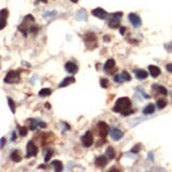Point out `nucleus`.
<instances>
[{
    "label": "nucleus",
    "mask_w": 172,
    "mask_h": 172,
    "mask_svg": "<svg viewBox=\"0 0 172 172\" xmlns=\"http://www.w3.org/2000/svg\"><path fill=\"white\" fill-rule=\"evenodd\" d=\"M107 158L109 157H105V156H98L97 158H96V160H95V165L97 166L98 168H104L107 165Z\"/></svg>",
    "instance_id": "4468645a"
},
{
    "label": "nucleus",
    "mask_w": 172,
    "mask_h": 172,
    "mask_svg": "<svg viewBox=\"0 0 172 172\" xmlns=\"http://www.w3.org/2000/svg\"><path fill=\"white\" fill-rule=\"evenodd\" d=\"M38 152V148L35 146V143L33 142L32 140H30L27 145V154H26V157L27 158H30V157H33L35 156Z\"/></svg>",
    "instance_id": "0eeeda50"
},
{
    "label": "nucleus",
    "mask_w": 172,
    "mask_h": 172,
    "mask_svg": "<svg viewBox=\"0 0 172 172\" xmlns=\"http://www.w3.org/2000/svg\"><path fill=\"white\" fill-rule=\"evenodd\" d=\"M16 139V133L13 132V134H12V140H15Z\"/></svg>",
    "instance_id": "4c0bfd02"
},
{
    "label": "nucleus",
    "mask_w": 172,
    "mask_h": 172,
    "mask_svg": "<svg viewBox=\"0 0 172 172\" xmlns=\"http://www.w3.org/2000/svg\"><path fill=\"white\" fill-rule=\"evenodd\" d=\"M129 20L130 22L133 24L134 28H139L142 24V21H141V18L139 17V15H137L136 13H130L129 14Z\"/></svg>",
    "instance_id": "9d476101"
},
{
    "label": "nucleus",
    "mask_w": 172,
    "mask_h": 172,
    "mask_svg": "<svg viewBox=\"0 0 172 172\" xmlns=\"http://www.w3.org/2000/svg\"><path fill=\"white\" fill-rule=\"evenodd\" d=\"M119 30H120V34L121 35H125V32H127V28H125V27H120Z\"/></svg>",
    "instance_id": "473e14b6"
},
{
    "label": "nucleus",
    "mask_w": 172,
    "mask_h": 172,
    "mask_svg": "<svg viewBox=\"0 0 172 172\" xmlns=\"http://www.w3.org/2000/svg\"><path fill=\"white\" fill-rule=\"evenodd\" d=\"M122 13L118 12V13H113L109 16V27L112 29H117L120 27V18H121Z\"/></svg>",
    "instance_id": "7ed1b4c3"
},
{
    "label": "nucleus",
    "mask_w": 172,
    "mask_h": 172,
    "mask_svg": "<svg viewBox=\"0 0 172 172\" xmlns=\"http://www.w3.org/2000/svg\"><path fill=\"white\" fill-rule=\"evenodd\" d=\"M9 11L6 9H2L1 10V26H0V29L2 30L4 29V27L6 26V17H8Z\"/></svg>",
    "instance_id": "a211bd4d"
},
{
    "label": "nucleus",
    "mask_w": 172,
    "mask_h": 172,
    "mask_svg": "<svg viewBox=\"0 0 172 172\" xmlns=\"http://www.w3.org/2000/svg\"><path fill=\"white\" fill-rule=\"evenodd\" d=\"M166 68H167V70L169 72H172V64H168L167 66H166Z\"/></svg>",
    "instance_id": "72a5a7b5"
},
{
    "label": "nucleus",
    "mask_w": 172,
    "mask_h": 172,
    "mask_svg": "<svg viewBox=\"0 0 172 172\" xmlns=\"http://www.w3.org/2000/svg\"><path fill=\"white\" fill-rule=\"evenodd\" d=\"M153 88H156L157 91H158L159 94H162V95H164V96L168 95L167 88L164 87V86H162V85H153Z\"/></svg>",
    "instance_id": "4be33fe9"
},
{
    "label": "nucleus",
    "mask_w": 172,
    "mask_h": 172,
    "mask_svg": "<svg viewBox=\"0 0 172 172\" xmlns=\"http://www.w3.org/2000/svg\"><path fill=\"white\" fill-rule=\"evenodd\" d=\"M131 106H132V101L130 100V98H127V97H122V98H119L116 101L113 111H114L115 113H120V114H121L122 112L127 111V109H130Z\"/></svg>",
    "instance_id": "f257e3e1"
},
{
    "label": "nucleus",
    "mask_w": 172,
    "mask_h": 172,
    "mask_svg": "<svg viewBox=\"0 0 172 172\" xmlns=\"http://www.w3.org/2000/svg\"><path fill=\"white\" fill-rule=\"evenodd\" d=\"M52 166L54 167V170L55 171H62L63 170V163L61 162V160H53L52 162Z\"/></svg>",
    "instance_id": "412c9836"
},
{
    "label": "nucleus",
    "mask_w": 172,
    "mask_h": 172,
    "mask_svg": "<svg viewBox=\"0 0 172 172\" xmlns=\"http://www.w3.org/2000/svg\"><path fill=\"white\" fill-rule=\"evenodd\" d=\"M104 71L107 72L109 74H114L115 72L117 71V67H116V63H115V60L113 58H109L105 62L104 64Z\"/></svg>",
    "instance_id": "423d86ee"
},
{
    "label": "nucleus",
    "mask_w": 172,
    "mask_h": 172,
    "mask_svg": "<svg viewBox=\"0 0 172 172\" xmlns=\"http://www.w3.org/2000/svg\"><path fill=\"white\" fill-rule=\"evenodd\" d=\"M106 156L109 157V159H114L116 156V153H115V150L113 147H109L107 150H106Z\"/></svg>",
    "instance_id": "5701e85b"
},
{
    "label": "nucleus",
    "mask_w": 172,
    "mask_h": 172,
    "mask_svg": "<svg viewBox=\"0 0 172 172\" xmlns=\"http://www.w3.org/2000/svg\"><path fill=\"white\" fill-rule=\"evenodd\" d=\"M109 135H111V137L113 138L114 140L118 141L123 137V132H122L121 130H119V129H117V127H113V129L109 131Z\"/></svg>",
    "instance_id": "f8f14e48"
},
{
    "label": "nucleus",
    "mask_w": 172,
    "mask_h": 172,
    "mask_svg": "<svg viewBox=\"0 0 172 172\" xmlns=\"http://www.w3.org/2000/svg\"><path fill=\"white\" fill-rule=\"evenodd\" d=\"M154 112H155V106H154V104L150 103L143 109L142 113H143V115H151V114H153Z\"/></svg>",
    "instance_id": "6ab92c4d"
},
{
    "label": "nucleus",
    "mask_w": 172,
    "mask_h": 172,
    "mask_svg": "<svg viewBox=\"0 0 172 172\" xmlns=\"http://www.w3.org/2000/svg\"><path fill=\"white\" fill-rule=\"evenodd\" d=\"M45 107H46V109H51V104L47 102V103H45Z\"/></svg>",
    "instance_id": "e433bc0d"
},
{
    "label": "nucleus",
    "mask_w": 172,
    "mask_h": 172,
    "mask_svg": "<svg viewBox=\"0 0 172 172\" xmlns=\"http://www.w3.org/2000/svg\"><path fill=\"white\" fill-rule=\"evenodd\" d=\"M18 129H19V135L21 137H26L28 135V129L26 127H19Z\"/></svg>",
    "instance_id": "bb28decb"
},
{
    "label": "nucleus",
    "mask_w": 172,
    "mask_h": 172,
    "mask_svg": "<svg viewBox=\"0 0 172 172\" xmlns=\"http://www.w3.org/2000/svg\"><path fill=\"white\" fill-rule=\"evenodd\" d=\"M51 93H52V90L50 88H42V89L40 90L38 96H40V97H48V96L51 95Z\"/></svg>",
    "instance_id": "b1692460"
},
{
    "label": "nucleus",
    "mask_w": 172,
    "mask_h": 172,
    "mask_svg": "<svg viewBox=\"0 0 172 172\" xmlns=\"http://www.w3.org/2000/svg\"><path fill=\"white\" fill-rule=\"evenodd\" d=\"M5 141H6V139H5V137H2V138H1V149H2L3 147H4Z\"/></svg>",
    "instance_id": "f704fd0d"
},
{
    "label": "nucleus",
    "mask_w": 172,
    "mask_h": 172,
    "mask_svg": "<svg viewBox=\"0 0 172 172\" xmlns=\"http://www.w3.org/2000/svg\"><path fill=\"white\" fill-rule=\"evenodd\" d=\"M100 85L102 88H107L109 87V80L105 79V78H102L100 80Z\"/></svg>",
    "instance_id": "cd10ccee"
},
{
    "label": "nucleus",
    "mask_w": 172,
    "mask_h": 172,
    "mask_svg": "<svg viewBox=\"0 0 172 172\" xmlns=\"http://www.w3.org/2000/svg\"><path fill=\"white\" fill-rule=\"evenodd\" d=\"M65 69H66L67 72H69V73H71V74L77 73L78 70H79L78 65L76 63H73V62H67V63L65 64Z\"/></svg>",
    "instance_id": "ddd939ff"
},
{
    "label": "nucleus",
    "mask_w": 172,
    "mask_h": 172,
    "mask_svg": "<svg viewBox=\"0 0 172 172\" xmlns=\"http://www.w3.org/2000/svg\"><path fill=\"white\" fill-rule=\"evenodd\" d=\"M11 158H12V160L15 163L21 162V156H20V154H19L18 150H14V151L12 152V154H11Z\"/></svg>",
    "instance_id": "aec40b11"
},
{
    "label": "nucleus",
    "mask_w": 172,
    "mask_h": 172,
    "mask_svg": "<svg viewBox=\"0 0 172 172\" xmlns=\"http://www.w3.org/2000/svg\"><path fill=\"white\" fill-rule=\"evenodd\" d=\"M103 40H104V42H111V37H109V35H104Z\"/></svg>",
    "instance_id": "c9c22d12"
},
{
    "label": "nucleus",
    "mask_w": 172,
    "mask_h": 172,
    "mask_svg": "<svg viewBox=\"0 0 172 172\" xmlns=\"http://www.w3.org/2000/svg\"><path fill=\"white\" fill-rule=\"evenodd\" d=\"M149 72L153 78H157L159 74L162 73V70H160L159 67L155 66V65H149Z\"/></svg>",
    "instance_id": "dca6fc26"
},
{
    "label": "nucleus",
    "mask_w": 172,
    "mask_h": 172,
    "mask_svg": "<svg viewBox=\"0 0 172 172\" xmlns=\"http://www.w3.org/2000/svg\"><path fill=\"white\" fill-rule=\"evenodd\" d=\"M81 141H82V145L85 148H89L94 143V136L91 134V132L87 131V132L85 133L84 135L82 136V138H81Z\"/></svg>",
    "instance_id": "6e6552de"
},
{
    "label": "nucleus",
    "mask_w": 172,
    "mask_h": 172,
    "mask_svg": "<svg viewBox=\"0 0 172 172\" xmlns=\"http://www.w3.org/2000/svg\"><path fill=\"white\" fill-rule=\"evenodd\" d=\"M8 104H9V107H10V109H11V112L12 113H15V111H16V105H15V102L13 101V99L12 98H8Z\"/></svg>",
    "instance_id": "a878e982"
},
{
    "label": "nucleus",
    "mask_w": 172,
    "mask_h": 172,
    "mask_svg": "<svg viewBox=\"0 0 172 172\" xmlns=\"http://www.w3.org/2000/svg\"><path fill=\"white\" fill-rule=\"evenodd\" d=\"M91 14H93L95 17L99 19H106L107 18V13H106V11H104L102 8H96L91 11Z\"/></svg>",
    "instance_id": "9b49d317"
},
{
    "label": "nucleus",
    "mask_w": 172,
    "mask_h": 172,
    "mask_svg": "<svg viewBox=\"0 0 172 172\" xmlns=\"http://www.w3.org/2000/svg\"><path fill=\"white\" fill-rule=\"evenodd\" d=\"M84 42L85 45H86V47L88 49H91V50L97 48V46H98V44H97V36H96V34L93 33V32H88L87 34H85Z\"/></svg>",
    "instance_id": "f03ea898"
},
{
    "label": "nucleus",
    "mask_w": 172,
    "mask_h": 172,
    "mask_svg": "<svg viewBox=\"0 0 172 172\" xmlns=\"http://www.w3.org/2000/svg\"><path fill=\"white\" fill-rule=\"evenodd\" d=\"M156 106L159 109H165V107L167 106V101L165 100V99H158V100L156 101Z\"/></svg>",
    "instance_id": "393cba45"
},
{
    "label": "nucleus",
    "mask_w": 172,
    "mask_h": 172,
    "mask_svg": "<svg viewBox=\"0 0 172 172\" xmlns=\"http://www.w3.org/2000/svg\"><path fill=\"white\" fill-rule=\"evenodd\" d=\"M134 73H135V77L137 78L139 81L147 79L149 76V73L145 70V69H135V70H134Z\"/></svg>",
    "instance_id": "2eb2a0df"
},
{
    "label": "nucleus",
    "mask_w": 172,
    "mask_h": 172,
    "mask_svg": "<svg viewBox=\"0 0 172 172\" xmlns=\"http://www.w3.org/2000/svg\"><path fill=\"white\" fill-rule=\"evenodd\" d=\"M132 78H131L130 73H127V71H122L120 74H116L114 76V81L117 83H123V82H129L131 81Z\"/></svg>",
    "instance_id": "1a4fd4ad"
},
{
    "label": "nucleus",
    "mask_w": 172,
    "mask_h": 172,
    "mask_svg": "<svg viewBox=\"0 0 172 172\" xmlns=\"http://www.w3.org/2000/svg\"><path fill=\"white\" fill-rule=\"evenodd\" d=\"M132 114H134V109H127V111L122 112V113H121V115L123 117H127V116H129V115H132Z\"/></svg>",
    "instance_id": "7c9ffc66"
},
{
    "label": "nucleus",
    "mask_w": 172,
    "mask_h": 172,
    "mask_svg": "<svg viewBox=\"0 0 172 172\" xmlns=\"http://www.w3.org/2000/svg\"><path fill=\"white\" fill-rule=\"evenodd\" d=\"M71 2H73V3H77V2H78V0H71Z\"/></svg>",
    "instance_id": "ea45409f"
},
{
    "label": "nucleus",
    "mask_w": 172,
    "mask_h": 172,
    "mask_svg": "<svg viewBox=\"0 0 172 172\" xmlns=\"http://www.w3.org/2000/svg\"><path fill=\"white\" fill-rule=\"evenodd\" d=\"M19 80H20V76H19L18 72L14 71V70H10L5 76L4 82L6 84H14V83H18Z\"/></svg>",
    "instance_id": "20e7f679"
},
{
    "label": "nucleus",
    "mask_w": 172,
    "mask_h": 172,
    "mask_svg": "<svg viewBox=\"0 0 172 172\" xmlns=\"http://www.w3.org/2000/svg\"><path fill=\"white\" fill-rule=\"evenodd\" d=\"M52 154H53V150H51V149H49L47 152V154H46V156H45V162L48 163L49 160H50L51 156H52Z\"/></svg>",
    "instance_id": "c756f323"
},
{
    "label": "nucleus",
    "mask_w": 172,
    "mask_h": 172,
    "mask_svg": "<svg viewBox=\"0 0 172 172\" xmlns=\"http://www.w3.org/2000/svg\"><path fill=\"white\" fill-rule=\"evenodd\" d=\"M76 82V79H74L73 77H67L65 78V79L62 81L60 84H58V87H66V86H68V85L72 84V83Z\"/></svg>",
    "instance_id": "f3484780"
},
{
    "label": "nucleus",
    "mask_w": 172,
    "mask_h": 172,
    "mask_svg": "<svg viewBox=\"0 0 172 172\" xmlns=\"http://www.w3.org/2000/svg\"><path fill=\"white\" fill-rule=\"evenodd\" d=\"M141 149V143H137L136 146H134L132 149H131V152L132 153H135V154H137L138 152H139V150Z\"/></svg>",
    "instance_id": "c85d7f7f"
},
{
    "label": "nucleus",
    "mask_w": 172,
    "mask_h": 172,
    "mask_svg": "<svg viewBox=\"0 0 172 172\" xmlns=\"http://www.w3.org/2000/svg\"><path fill=\"white\" fill-rule=\"evenodd\" d=\"M37 1H42V2H44V3H47L48 2L47 0H37Z\"/></svg>",
    "instance_id": "58836bf2"
},
{
    "label": "nucleus",
    "mask_w": 172,
    "mask_h": 172,
    "mask_svg": "<svg viewBox=\"0 0 172 172\" xmlns=\"http://www.w3.org/2000/svg\"><path fill=\"white\" fill-rule=\"evenodd\" d=\"M97 127H98V132L100 137L105 138L107 136V134H109V125L104 121H100L97 123Z\"/></svg>",
    "instance_id": "39448f33"
},
{
    "label": "nucleus",
    "mask_w": 172,
    "mask_h": 172,
    "mask_svg": "<svg viewBox=\"0 0 172 172\" xmlns=\"http://www.w3.org/2000/svg\"><path fill=\"white\" fill-rule=\"evenodd\" d=\"M38 30H40V28L37 26H31L29 29V32H31V33H36Z\"/></svg>",
    "instance_id": "2f4dec72"
}]
</instances>
